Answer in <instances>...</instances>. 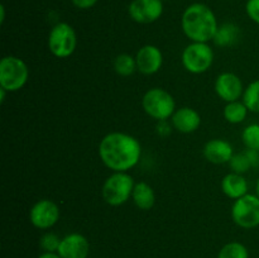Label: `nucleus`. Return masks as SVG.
I'll return each mask as SVG.
<instances>
[{
  "mask_svg": "<svg viewBox=\"0 0 259 258\" xmlns=\"http://www.w3.org/2000/svg\"><path fill=\"white\" fill-rule=\"evenodd\" d=\"M101 162L113 172H128L138 164L142 146L137 138L121 132H111L99 144Z\"/></svg>",
  "mask_w": 259,
  "mask_h": 258,
  "instance_id": "nucleus-1",
  "label": "nucleus"
},
{
  "mask_svg": "<svg viewBox=\"0 0 259 258\" xmlns=\"http://www.w3.org/2000/svg\"><path fill=\"white\" fill-rule=\"evenodd\" d=\"M181 27L191 42L207 43L214 39L219 24L214 12L207 5L194 3L182 13Z\"/></svg>",
  "mask_w": 259,
  "mask_h": 258,
  "instance_id": "nucleus-2",
  "label": "nucleus"
},
{
  "mask_svg": "<svg viewBox=\"0 0 259 258\" xmlns=\"http://www.w3.org/2000/svg\"><path fill=\"white\" fill-rule=\"evenodd\" d=\"M134 185L136 182L128 172H113L104 182L101 196L110 206H120L132 197Z\"/></svg>",
  "mask_w": 259,
  "mask_h": 258,
  "instance_id": "nucleus-3",
  "label": "nucleus"
},
{
  "mask_svg": "<svg viewBox=\"0 0 259 258\" xmlns=\"http://www.w3.org/2000/svg\"><path fill=\"white\" fill-rule=\"evenodd\" d=\"M29 77L28 66L22 58L5 56L0 61V88L8 93H15L24 88Z\"/></svg>",
  "mask_w": 259,
  "mask_h": 258,
  "instance_id": "nucleus-4",
  "label": "nucleus"
},
{
  "mask_svg": "<svg viewBox=\"0 0 259 258\" xmlns=\"http://www.w3.org/2000/svg\"><path fill=\"white\" fill-rule=\"evenodd\" d=\"M142 106L151 118L158 121L172 118L176 111L174 96L161 88H153L147 91L142 99Z\"/></svg>",
  "mask_w": 259,
  "mask_h": 258,
  "instance_id": "nucleus-5",
  "label": "nucleus"
},
{
  "mask_svg": "<svg viewBox=\"0 0 259 258\" xmlns=\"http://www.w3.org/2000/svg\"><path fill=\"white\" fill-rule=\"evenodd\" d=\"M77 46V35L72 25L68 23H57L48 35V48L57 58H67L75 52Z\"/></svg>",
  "mask_w": 259,
  "mask_h": 258,
  "instance_id": "nucleus-6",
  "label": "nucleus"
},
{
  "mask_svg": "<svg viewBox=\"0 0 259 258\" xmlns=\"http://www.w3.org/2000/svg\"><path fill=\"white\" fill-rule=\"evenodd\" d=\"M181 61L189 72L200 75L211 67L214 62V52L207 43L192 42L182 52Z\"/></svg>",
  "mask_w": 259,
  "mask_h": 258,
  "instance_id": "nucleus-7",
  "label": "nucleus"
},
{
  "mask_svg": "<svg viewBox=\"0 0 259 258\" xmlns=\"http://www.w3.org/2000/svg\"><path fill=\"white\" fill-rule=\"evenodd\" d=\"M232 218L235 224L243 229L259 227V197L257 195L247 194L234 200Z\"/></svg>",
  "mask_w": 259,
  "mask_h": 258,
  "instance_id": "nucleus-8",
  "label": "nucleus"
},
{
  "mask_svg": "<svg viewBox=\"0 0 259 258\" xmlns=\"http://www.w3.org/2000/svg\"><path fill=\"white\" fill-rule=\"evenodd\" d=\"M60 219V207L55 201L42 199L35 202L29 211V220L37 229H50Z\"/></svg>",
  "mask_w": 259,
  "mask_h": 258,
  "instance_id": "nucleus-9",
  "label": "nucleus"
},
{
  "mask_svg": "<svg viewBox=\"0 0 259 258\" xmlns=\"http://www.w3.org/2000/svg\"><path fill=\"white\" fill-rule=\"evenodd\" d=\"M129 17L139 24L157 22L163 14L162 0H133L128 7Z\"/></svg>",
  "mask_w": 259,
  "mask_h": 258,
  "instance_id": "nucleus-10",
  "label": "nucleus"
},
{
  "mask_svg": "<svg viewBox=\"0 0 259 258\" xmlns=\"http://www.w3.org/2000/svg\"><path fill=\"white\" fill-rule=\"evenodd\" d=\"M215 93L222 100L232 103L242 98L244 88L239 76L233 72H223L215 80Z\"/></svg>",
  "mask_w": 259,
  "mask_h": 258,
  "instance_id": "nucleus-11",
  "label": "nucleus"
},
{
  "mask_svg": "<svg viewBox=\"0 0 259 258\" xmlns=\"http://www.w3.org/2000/svg\"><path fill=\"white\" fill-rule=\"evenodd\" d=\"M57 253L61 258H88L90 253V243L85 235L71 233L61 239Z\"/></svg>",
  "mask_w": 259,
  "mask_h": 258,
  "instance_id": "nucleus-12",
  "label": "nucleus"
},
{
  "mask_svg": "<svg viewBox=\"0 0 259 258\" xmlns=\"http://www.w3.org/2000/svg\"><path fill=\"white\" fill-rule=\"evenodd\" d=\"M137 70L143 75H153L158 72L163 63L161 50L153 45H146L136 55Z\"/></svg>",
  "mask_w": 259,
  "mask_h": 258,
  "instance_id": "nucleus-13",
  "label": "nucleus"
},
{
  "mask_svg": "<svg viewBox=\"0 0 259 258\" xmlns=\"http://www.w3.org/2000/svg\"><path fill=\"white\" fill-rule=\"evenodd\" d=\"M204 157L209 162L215 164L229 163L232 157L234 156V149L229 142L224 139L215 138L207 142L202 149Z\"/></svg>",
  "mask_w": 259,
  "mask_h": 258,
  "instance_id": "nucleus-14",
  "label": "nucleus"
},
{
  "mask_svg": "<svg viewBox=\"0 0 259 258\" xmlns=\"http://www.w3.org/2000/svg\"><path fill=\"white\" fill-rule=\"evenodd\" d=\"M201 124V116L195 109L184 106L177 109L172 115V125L177 132L184 134H189L199 129Z\"/></svg>",
  "mask_w": 259,
  "mask_h": 258,
  "instance_id": "nucleus-15",
  "label": "nucleus"
},
{
  "mask_svg": "<svg viewBox=\"0 0 259 258\" xmlns=\"http://www.w3.org/2000/svg\"><path fill=\"white\" fill-rule=\"evenodd\" d=\"M222 190L229 199L238 200L248 194V182L243 175L232 172L223 179Z\"/></svg>",
  "mask_w": 259,
  "mask_h": 258,
  "instance_id": "nucleus-16",
  "label": "nucleus"
},
{
  "mask_svg": "<svg viewBox=\"0 0 259 258\" xmlns=\"http://www.w3.org/2000/svg\"><path fill=\"white\" fill-rule=\"evenodd\" d=\"M132 200L136 204V206L141 210H149L154 206L156 202V194L152 186H149L147 182H137L134 185Z\"/></svg>",
  "mask_w": 259,
  "mask_h": 258,
  "instance_id": "nucleus-17",
  "label": "nucleus"
},
{
  "mask_svg": "<svg viewBox=\"0 0 259 258\" xmlns=\"http://www.w3.org/2000/svg\"><path fill=\"white\" fill-rule=\"evenodd\" d=\"M240 29L234 23H224L218 27L214 37V43L219 47H230L239 39Z\"/></svg>",
  "mask_w": 259,
  "mask_h": 258,
  "instance_id": "nucleus-18",
  "label": "nucleus"
},
{
  "mask_svg": "<svg viewBox=\"0 0 259 258\" xmlns=\"http://www.w3.org/2000/svg\"><path fill=\"white\" fill-rule=\"evenodd\" d=\"M248 108L245 106V104L243 101H232V103H228L225 105L224 111V118L228 123L230 124H239L243 123L247 118V114H248Z\"/></svg>",
  "mask_w": 259,
  "mask_h": 258,
  "instance_id": "nucleus-19",
  "label": "nucleus"
},
{
  "mask_svg": "<svg viewBox=\"0 0 259 258\" xmlns=\"http://www.w3.org/2000/svg\"><path fill=\"white\" fill-rule=\"evenodd\" d=\"M114 70L119 76H123V77H128V76L133 75L137 71L136 57L128 55V53L118 55L114 60Z\"/></svg>",
  "mask_w": 259,
  "mask_h": 258,
  "instance_id": "nucleus-20",
  "label": "nucleus"
},
{
  "mask_svg": "<svg viewBox=\"0 0 259 258\" xmlns=\"http://www.w3.org/2000/svg\"><path fill=\"white\" fill-rule=\"evenodd\" d=\"M243 103L249 111L259 113V80L253 81L244 89Z\"/></svg>",
  "mask_w": 259,
  "mask_h": 258,
  "instance_id": "nucleus-21",
  "label": "nucleus"
},
{
  "mask_svg": "<svg viewBox=\"0 0 259 258\" xmlns=\"http://www.w3.org/2000/svg\"><path fill=\"white\" fill-rule=\"evenodd\" d=\"M217 258H249V252L243 243L230 242L219 250Z\"/></svg>",
  "mask_w": 259,
  "mask_h": 258,
  "instance_id": "nucleus-22",
  "label": "nucleus"
},
{
  "mask_svg": "<svg viewBox=\"0 0 259 258\" xmlns=\"http://www.w3.org/2000/svg\"><path fill=\"white\" fill-rule=\"evenodd\" d=\"M242 141L247 149L259 151V124L253 123L245 126L242 132Z\"/></svg>",
  "mask_w": 259,
  "mask_h": 258,
  "instance_id": "nucleus-23",
  "label": "nucleus"
},
{
  "mask_svg": "<svg viewBox=\"0 0 259 258\" xmlns=\"http://www.w3.org/2000/svg\"><path fill=\"white\" fill-rule=\"evenodd\" d=\"M229 164L230 167H232L233 172L239 175L245 174V172L249 171V168L252 167V163H250L249 158H248L245 152L244 153L234 154V156L232 157V159L229 161Z\"/></svg>",
  "mask_w": 259,
  "mask_h": 258,
  "instance_id": "nucleus-24",
  "label": "nucleus"
},
{
  "mask_svg": "<svg viewBox=\"0 0 259 258\" xmlns=\"http://www.w3.org/2000/svg\"><path fill=\"white\" fill-rule=\"evenodd\" d=\"M61 238H58L55 233H45L39 239V245L43 249V252H57L60 247Z\"/></svg>",
  "mask_w": 259,
  "mask_h": 258,
  "instance_id": "nucleus-25",
  "label": "nucleus"
},
{
  "mask_svg": "<svg viewBox=\"0 0 259 258\" xmlns=\"http://www.w3.org/2000/svg\"><path fill=\"white\" fill-rule=\"evenodd\" d=\"M245 12L250 20L259 24V0H247Z\"/></svg>",
  "mask_w": 259,
  "mask_h": 258,
  "instance_id": "nucleus-26",
  "label": "nucleus"
},
{
  "mask_svg": "<svg viewBox=\"0 0 259 258\" xmlns=\"http://www.w3.org/2000/svg\"><path fill=\"white\" fill-rule=\"evenodd\" d=\"M71 2H72V4L75 5L76 8H78V9L86 10L95 7L96 3H98L99 0H71Z\"/></svg>",
  "mask_w": 259,
  "mask_h": 258,
  "instance_id": "nucleus-27",
  "label": "nucleus"
},
{
  "mask_svg": "<svg viewBox=\"0 0 259 258\" xmlns=\"http://www.w3.org/2000/svg\"><path fill=\"white\" fill-rule=\"evenodd\" d=\"M157 132H158L159 136L166 137L171 133V126L167 123V120H161L158 121V125H157Z\"/></svg>",
  "mask_w": 259,
  "mask_h": 258,
  "instance_id": "nucleus-28",
  "label": "nucleus"
},
{
  "mask_svg": "<svg viewBox=\"0 0 259 258\" xmlns=\"http://www.w3.org/2000/svg\"><path fill=\"white\" fill-rule=\"evenodd\" d=\"M245 153H247V156H248V158H249L252 166H258V164H259V151L248 149Z\"/></svg>",
  "mask_w": 259,
  "mask_h": 258,
  "instance_id": "nucleus-29",
  "label": "nucleus"
},
{
  "mask_svg": "<svg viewBox=\"0 0 259 258\" xmlns=\"http://www.w3.org/2000/svg\"><path fill=\"white\" fill-rule=\"evenodd\" d=\"M38 258H61L57 252H43Z\"/></svg>",
  "mask_w": 259,
  "mask_h": 258,
  "instance_id": "nucleus-30",
  "label": "nucleus"
},
{
  "mask_svg": "<svg viewBox=\"0 0 259 258\" xmlns=\"http://www.w3.org/2000/svg\"><path fill=\"white\" fill-rule=\"evenodd\" d=\"M5 20V7L4 5H2L0 7V23H4Z\"/></svg>",
  "mask_w": 259,
  "mask_h": 258,
  "instance_id": "nucleus-31",
  "label": "nucleus"
},
{
  "mask_svg": "<svg viewBox=\"0 0 259 258\" xmlns=\"http://www.w3.org/2000/svg\"><path fill=\"white\" fill-rule=\"evenodd\" d=\"M8 91L5 90V89H3V88H0V101H2V103H4V100H5V94H7Z\"/></svg>",
  "mask_w": 259,
  "mask_h": 258,
  "instance_id": "nucleus-32",
  "label": "nucleus"
},
{
  "mask_svg": "<svg viewBox=\"0 0 259 258\" xmlns=\"http://www.w3.org/2000/svg\"><path fill=\"white\" fill-rule=\"evenodd\" d=\"M255 195L259 197V179L257 181V185H255Z\"/></svg>",
  "mask_w": 259,
  "mask_h": 258,
  "instance_id": "nucleus-33",
  "label": "nucleus"
}]
</instances>
